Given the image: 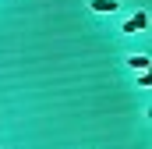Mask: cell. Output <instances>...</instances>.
Instances as JSON below:
<instances>
[{"label":"cell","instance_id":"2","mask_svg":"<svg viewBox=\"0 0 152 149\" xmlns=\"http://www.w3.org/2000/svg\"><path fill=\"white\" fill-rule=\"evenodd\" d=\"M117 7H120L117 0H88V11H96V14H110Z\"/></svg>","mask_w":152,"mask_h":149},{"label":"cell","instance_id":"1","mask_svg":"<svg viewBox=\"0 0 152 149\" xmlns=\"http://www.w3.org/2000/svg\"><path fill=\"white\" fill-rule=\"evenodd\" d=\"M142 29H149V11H134L127 21H124V32L131 36V32H142Z\"/></svg>","mask_w":152,"mask_h":149},{"label":"cell","instance_id":"3","mask_svg":"<svg viewBox=\"0 0 152 149\" xmlns=\"http://www.w3.org/2000/svg\"><path fill=\"white\" fill-rule=\"evenodd\" d=\"M127 68H134V71H145V68H149V57H145V53H134V57H127Z\"/></svg>","mask_w":152,"mask_h":149}]
</instances>
